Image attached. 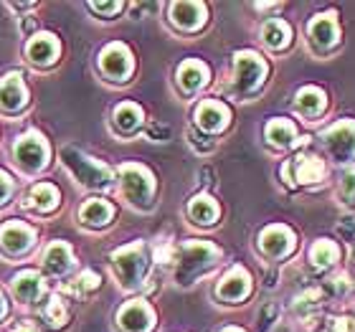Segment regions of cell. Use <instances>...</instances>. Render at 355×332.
<instances>
[{"label":"cell","instance_id":"cell-13","mask_svg":"<svg viewBox=\"0 0 355 332\" xmlns=\"http://www.w3.org/2000/svg\"><path fill=\"white\" fill-rule=\"evenodd\" d=\"M26 56H28L31 64L36 67H49L56 61L59 56V41L51 36V33H38L36 38H31L28 46H26Z\"/></svg>","mask_w":355,"mask_h":332},{"label":"cell","instance_id":"cell-20","mask_svg":"<svg viewBox=\"0 0 355 332\" xmlns=\"http://www.w3.org/2000/svg\"><path fill=\"white\" fill-rule=\"evenodd\" d=\"M71 264H74V259H71V249H69L67 244L56 241V244H51L49 249H46L44 266H46V272L49 274L61 277V274H67L69 269H71Z\"/></svg>","mask_w":355,"mask_h":332},{"label":"cell","instance_id":"cell-19","mask_svg":"<svg viewBox=\"0 0 355 332\" xmlns=\"http://www.w3.org/2000/svg\"><path fill=\"white\" fill-rule=\"evenodd\" d=\"M23 206L31 208V211H38V213H49L59 206V191L51 183H38L31 188Z\"/></svg>","mask_w":355,"mask_h":332},{"label":"cell","instance_id":"cell-43","mask_svg":"<svg viewBox=\"0 0 355 332\" xmlns=\"http://www.w3.org/2000/svg\"><path fill=\"white\" fill-rule=\"evenodd\" d=\"M6 317V299H3V295H0V320Z\"/></svg>","mask_w":355,"mask_h":332},{"label":"cell","instance_id":"cell-2","mask_svg":"<svg viewBox=\"0 0 355 332\" xmlns=\"http://www.w3.org/2000/svg\"><path fill=\"white\" fill-rule=\"evenodd\" d=\"M112 264H114L117 277L122 279V284H125L127 289L140 287V281L145 279V272H148V256H145L142 244H132V246H125V249L114 251Z\"/></svg>","mask_w":355,"mask_h":332},{"label":"cell","instance_id":"cell-8","mask_svg":"<svg viewBox=\"0 0 355 332\" xmlns=\"http://www.w3.org/2000/svg\"><path fill=\"white\" fill-rule=\"evenodd\" d=\"M99 67L112 82H125L127 76L132 74V56L122 44H112L99 56Z\"/></svg>","mask_w":355,"mask_h":332},{"label":"cell","instance_id":"cell-23","mask_svg":"<svg viewBox=\"0 0 355 332\" xmlns=\"http://www.w3.org/2000/svg\"><path fill=\"white\" fill-rule=\"evenodd\" d=\"M310 36L318 46H333L338 41V26L333 15H320L310 23Z\"/></svg>","mask_w":355,"mask_h":332},{"label":"cell","instance_id":"cell-7","mask_svg":"<svg viewBox=\"0 0 355 332\" xmlns=\"http://www.w3.org/2000/svg\"><path fill=\"white\" fill-rule=\"evenodd\" d=\"M322 140H325V148L327 152L335 157V160H350L355 155V125L353 122H340V125H335L333 130H327L322 134Z\"/></svg>","mask_w":355,"mask_h":332},{"label":"cell","instance_id":"cell-33","mask_svg":"<svg viewBox=\"0 0 355 332\" xmlns=\"http://www.w3.org/2000/svg\"><path fill=\"white\" fill-rule=\"evenodd\" d=\"M340 195L348 203H355V168H350L345 175H343V183H340Z\"/></svg>","mask_w":355,"mask_h":332},{"label":"cell","instance_id":"cell-35","mask_svg":"<svg viewBox=\"0 0 355 332\" xmlns=\"http://www.w3.org/2000/svg\"><path fill=\"white\" fill-rule=\"evenodd\" d=\"M148 137L150 140H168V137H171V127L160 125V122H153V125L148 127Z\"/></svg>","mask_w":355,"mask_h":332},{"label":"cell","instance_id":"cell-24","mask_svg":"<svg viewBox=\"0 0 355 332\" xmlns=\"http://www.w3.org/2000/svg\"><path fill=\"white\" fill-rule=\"evenodd\" d=\"M188 213H191V218L198 223V226H211V223L218 218V206L214 203V198H208V195H198V198L191 200Z\"/></svg>","mask_w":355,"mask_h":332},{"label":"cell","instance_id":"cell-45","mask_svg":"<svg viewBox=\"0 0 355 332\" xmlns=\"http://www.w3.org/2000/svg\"><path fill=\"white\" fill-rule=\"evenodd\" d=\"M353 266H355V256H353Z\"/></svg>","mask_w":355,"mask_h":332},{"label":"cell","instance_id":"cell-32","mask_svg":"<svg viewBox=\"0 0 355 332\" xmlns=\"http://www.w3.org/2000/svg\"><path fill=\"white\" fill-rule=\"evenodd\" d=\"M318 307H320V295H318V292H304V295L295 302V312L300 315V317H307V315H312Z\"/></svg>","mask_w":355,"mask_h":332},{"label":"cell","instance_id":"cell-16","mask_svg":"<svg viewBox=\"0 0 355 332\" xmlns=\"http://www.w3.org/2000/svg\"><path fill=\"white\" fill-rule=\"evenodd\" d=\"M10 287H13V295L18 302L33 304L41 297V292H44V277L38 272H21L13 277Z\"/></svg>","mask_w":355,"mask_h":332},{"label":"cell","instance_id":"cell-31","mask_svg":"<svg viewBox=\"0 0 355 332\" xmlns=\"http://www.w3.org/2000/svg\"><path fill=\"white\" fill-rule=\"evenodd\" d=\"M310 259L315 261V266H330L338 259V249H335L333 241H318V244L312 246Z\"/></svg>","mask_w":355,"mask_h":332},{"label":"cell","instance_id":"cell-38","mask_svg":"<svg viewBox=\"0 0 355 332\" xmlns=\"http://www.w3.org/2000/svg\"><path fill=\"white\" fill-rule=\"evenodd\" d=\"M274 320H277V307H274V304H266L264 310H261V315H259V325H261V330H266V327L272 325Z\"/></svg>","mask_w":355,"mask_h":332},{"label":"cell","instance_id":"cell-26","mask_svg":"<svg viewBox=\"0 0 355 332\" xmlns=\"http://www.w3.org/2000/svg\"><path fill=\"white\" fill-rule=\"evenodd\" d=\"M297 110L302 112L304 117H318L320 112L325 110V94L320 91V89H302L300 94H297Z\"/></svg>","mask_w":355,"mask_h":332},{"label":"cell","instance_id":"cell-21","mask_svg":"<svg viewBox=\"0 0 355 332\" xmlns=\"http://www.w3.org/2000/svg\"><path fill=\"white\" fill-rule=\"evenodd\" d=\"M112 216H114V208L107 203V200H87L82 206V211H79V218H82V223H87V226H92V229H102V226H107V223L112 221Z\"/></svg>","mask_w":355,"mask_h":332},{"label":"cell","instance_id":"cell-14","mask_svg":"<svg viewBox=\"0 0 355 332\" xmlns=\"http://www.w3.org/2000/svg\"><path fill=\"white\" fill-rule=\"evenodd\" d=\"M259 246L266 256L279 259L295 249V236L287 229H282V226H269L259 236Z\"/></svg>","mask_w":355,"mask_h":332},{"label":"cell","instance_id":"cell-25","mask_svg":"<svg viewBox=\"0 0 355 332\" xmlns=\"http://www.w3.org/2000/svg\"><path fill=\"white\" fill-rule=\"evenodd\" d=\"M142 122V112L137 104H119L117 110H114V127H117V132L127 134V132H135Z\"/></svg>","mask_w":355,"mask_h":332},{"label":"cell","instance_id":"cell-15","mask_svg":"<svg viewBox=\"0 0 355 332\" xmlns=\"http://www.w3.org/2000/svg\"><path fill=\"white\" fill-rule=\"evenodd\" d=\"M28 102V91H26V84L21 82L18 74H10L0 82V110L6 112H18L26 107Z\"/></svg>","mask_w":355,"mask_h":332},{"label":"cell","instance_id":"cell-29","mask_svg":"<svg viewBox=\"0 0 355 332\" xmlns=\"http://www.w3.org/2000/svg\"><path fill=\"white\" fill-rule=\"evenodd\" d=\"M96 287H99V277H96L94 272H82L76 279L64 284V292L71 297H84V295H89V292H94Z\"/></svg>","mask_w":355,"mask_h":332},{"label":"cell","instance_id":"cell-44","mask_svg":"<svg viewBox=\"0 0 355 332\" xmlns=\"http://www.w3.org/2000/svg\"><path fill=\"white\" fill-rule=\"evenodd\" d=\"M223 332H241V330H236V327H229V330H223Z\"/></svg>","mask_w":355,"mask_h":332},{"label":"cell","instance_id":"cell-27","mask_svg":"<svg viewBox=\"0 0 355 332\" xmlns=\"http://www.w3.org/2000/svg\"><path fill=\"white\" fill-rule=\"evenodd\" d=\"M295 134H297L295 125L287 122V119H274V122H269V127H266V137H269V142L277 145V148L292 145V142H295Z\"/></svg>","mask_w":355,"mask_h":332},{"label":"cell","instance_id":"cell-5","mask_svg":"<svg viewBox=\"0 0 355 332\" xmlns=\"http://www.w3.org/2000/svg\"><path fill=\"white\" fill-rule=\"evenodd\" d=\"M13 157L18 168H23L26 173H36L49 160V145L38 134H26L13 145Z\"/></svg>","mask_w":355,"mask_h":332},{"label":"cell","instance_id":"cell-18","mask_svg":"<svg viewBox=\"0 0 355 332\" xmlns=\"http://www.w3.org/2000/svg\"><path fill=\"white\" fill-rule=\"evenodd\" d=\"M196 122L203 132H221L229 125V110L218 102H203L196 112Z\"/></svg>","mask_w":355,"mask_h":332},{"label":"cell","instance_id":"cell-36","mask_svg":"<svg viewBox=\"0 0 355 332\" xmlns=\"http://www.w3.org/2000/svg\"><path fill=\"white\" fill-rule=\"evenodd\" d=\"M325 292H327V295H333V297H343L345 292H348V281L343 279V277H340V279H335V281H327Z\"/></svg>","mask_w":355,"mask_h":332},{"label":"cell","instance_id":"cell-9","mask_svg":"<svg viewBox=\"0 0 355 332\" xmlns=\"http://www.w3.org/2000/svg\"><path fill=\"white\" fill-rule=\"evenodd\" d=\"M33 241H36V231L21 221H10L0 229V246H3V251L10 254V256L26 254V251L33 246Z\"/></svg>","mask_w":355,"mask_h":332},{"label":"cell","instance_id":"cell-22","mask_svg":"<svg viewBox=\"0 0 355 332\" xmlns=\"http://www.w3.org/2000/svg\"><path fill=\"white\" fill-rule=\"evenodd\" d=\"M206 79H208V71L198 61H185L183 67L178 69V84H180V89L188 91V94L198 91V89L206 84Z\"/></svg>","mask_w":355,"mask_h":332},{"label":"cell","instance_id":"cell-34","mask_svg":"<svg viewBox=\"0 0 355 332\" xmlns=\"http://www.w3.org/2000/svg\"><path fill=\"white\" fill-rule=\"evenodd\" d=\"M188 140H191V145L198 150V152H208V150H214V142L208 140V137H203V134H198L196 130L188 132Z\"/></svg>","mask_w":355,"mask_h":332},{"label":"cell","instance_id":"cell-42","mask_svg":"<svg viewBox=\"0 0 355 332\" xmlns=\"http://www.w3.org/2000/svg\"><path fill=\"white\" fill-rule=\"evenodd\" d=\"M343 229L353 231V234H355V218H343Z\"/></svg>","mask_w":355,"mask_h":332},{"label":"cell","instance_id":"cell-3","mask_svg":"<svg viewBox=\"0 0 355 332\" xmlns=\"http://www.w3.org/2000/svg\"><path fill=\"white\" fill-rule=\"evenodd\" d=\"M119 188L132 206L148 208L153 203V177L140 165H125L119 170Z\"/></svg>","mask_w":355,"mask_h":332},{"label":"cell","instance_id":"cell-17","mask_svg":"<svg viewBox=\"0 0 355 332\" xmlns=\"http://www.w3.org/2000/svg\"><path fill=\"white\" fill-rule=\"evenodd\" d=\"M171 21L183 30L200 28L203 21H206V6L203 3H173Z\"/></svg>","mask_w":355,"mask_h":332},{"label":"cell","instance_id":"cell-12","mask_svg":"<svg viewBox=\"0 0 355 332\" xmlns=\"http://www.w3.org/2000/svg\"><path fill=\"white\" fill-rule=\"evenodd\" d=\"M249 289H252V279H249V274L241 269V266H234L221 281H218V289H216V295L226 299V302H239V299H244L249 295Z\"/></svg>","mask_w":355,"mask_h":332},{"label":"cell","instance_id":"cell-1","mask_svg":"<svg viewBox=\"0 0 355 332\" xmlns=\"http://www.w3.org/2000/svg\"><path fill=\"white\" fill-rule=\"evenodd\" d=\"M175 261L178 284H193V279H198L200 274H206L218 261V249L211 244H203V241H191L178 251Z\"/></svg>","mask_w":355,"mask_h":332},{"label":"cell","instance_id":"cell-40","mask_svg":"<svg viewBox=\"0 0 355 332\" xmlns=\"http://www.w3.org/2000/svg\"><path fill=\"white\" fill-rule=\"evenodd\" d=\"M330 332H355V320H335Z\"/></svg>","mask_w":355,"mask_h":332},{"label":"cell","instance_id":"cell-28","mask_svg":"<svg viewBox=\"0 0 355 332\" xmlns=\"http://www.w3.org/2000/svg\"><path fill=\"white\" fill-rule=\"evenodd\" d=\"M261 38L269 49H284L289 44V28L282 21H266L261 28Z\"/></svg>","mask_w":355,"mask_h":332},{"label":"cell","instance_id":"cell-6","mask_svg":"<svg viewBox=\"0 0 355 332\" xmlns=\"http://www.w3.org/2000/svg\"><path fill=\"white\" fill-rule=\"evenodd\" d=\"M264 74H266V64L257 53L244 51L236 56V79H234V87H236L239 94H252L254 89L261 84Z\"/></svg>","mask_w":355,"mask_h":332},{"label":"cell","instance_id":"cell-39","mask_svg":"<svg viewBox=\"0 0 355 332\" xmlns=\"http://www.w3.org/2000/svg\"><path fill=\"white\" fill-rule=\"evenodd\" d=\"M13 193V183H10V177L6 173H0V206L8 200V195Z\"/></svg>","mask_w":355,"mask_h":332},{"label":"cell","instance_id":"cell-10","mask_svg":"<svg viewBox=\"0 0 355 332\" xmlns=\"http://www.w3.org/2000/svg\"><path fill=\"white\" fill-rule=\"evenodd\" d=\"M117 322L125 332H150L155 325V315L148 302H130L119 310Z\"/></svg>","mask_w":355,"mask_h":332},{"label":"cell","instance_id":"cell-41","mask_svg":"<svg viewBox=\"0 0 355 332\" xmlns=\"http://www.w3.org/2000/svg\"><path fill=\"white\" fill-rule=\"evenodd\" d=\"M13 332H36V325H33L31 320H21V322L13 327Z\"/></svg>","mask_w":355,"mask_h":332},{"label":"cell","instance_id":"cell-37","mask_svg":"<svg viewBox=\"0 0 355 332\" xmlns=\"http://www.w3.org/2000/svg\"><path fill=\"white\" fill-rule=\"evenodd\" d=\"M89 8H92L94 13L112 15V13H119V10H122V3H92Z\"/></svg>","mask_w":355,"mask_h":332},{"label":"cell","instance_id":"cell-30","mask_svg":"<svg viewBox=\"0 0 355 332\" xmlns=\"http://www.w3.org/2000/svg\"><path fill=\"white\" fill-rule=\"evenodd\" d=\"M44 317H46V322L53 327V330H59V327L67 325L69 312H67V307L61 304L59 297H51V299H49V304H46V310H44Z\"/></svg>","mask_w":355,"mask_h":332},{"label":"cell","instance_id":"cell-11","mask_svg":"<svg viewBox=\"0 0 355 332\" xmlns=\"http://www.w3.org/2000/svg\"><path fill=\"white\" fill-rule=\"evenodd\" d=\"M282 173H284V177H295V183H318L325 175V165L315 155H300L284 165Z\"/></svg>","mask_w":355,"mask_h":332},{"label":"cell","instance_id":"cell-4","mask_svg":"<svg viewBox=\"0 0 355 332\" xmlns=\"http://www.w3.org/2000/svg\"><path fill=\"white\" fill-rule=\"evenodd\" d=\"M61 160L74 173L76 180L89 185V188H104V185L110 183V170L104 168V165H99L96 160H92V157L82 155L79 150L67 148L61 152Z\"/></svg>","mask_w":355,"mask_h":332}]
</instances>
